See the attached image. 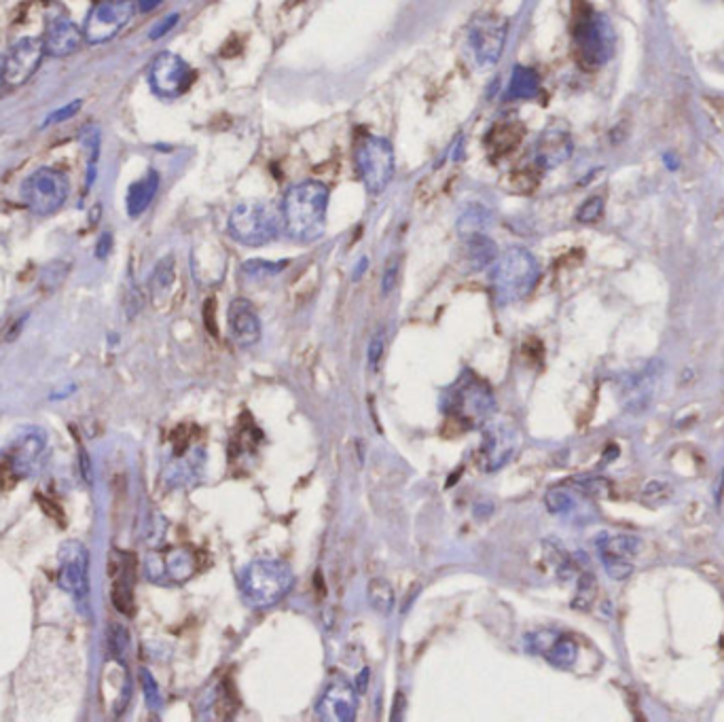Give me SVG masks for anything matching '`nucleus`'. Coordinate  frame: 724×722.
<instances>
[{
	"mask_svg": "<svg viewBox=\"0 0 724 722\" xmlns=\"http://www.w3.org/2000/svg\"><path fill=\"white\" fill-rule=\"evenodd\" d=\"M331 202L329 187L320 180H303L286 191L282 202V227L291 240L310 244L327 231V212Z\"/></svg>",
	"mask_w": 724,
	"mask_h": 722,
	"instance_id": "f257e3e1",
	"label": "nucleus"
},
{
	"mask_svg": "<svg viewBox=\"0 0 724 722\" xmlns=\"http://www.w3.org/2000/svg\"><path fill=\"white\" fill-rule=\"evenodd\" d=\"M443 409L466 430L483 428L487 420H492L496 396L481 377L466 371L447 388Z\"/></svg>",
	"mask_w": 724,
	"mask_h": 722,
	"instance_id": "f03ea898",
	"label": "nucleus"
},
{
	"mask_svg": "<svg viewBox=\"0 0 724 722\" xmlns=\"http://www.w3.org/2000/svg\"><path fill=\"white\" fill-rule=\"evenodd\" d=\"M540 280V265L528 248L511 246L496 259L492 291L500 305L526 299Z\"/></svg>",
	"mask_w": 724,
	"mask_h": 722,
	"instance_id": "7ed1b4c3",
	"label": "nucleus"
},
{
	"mask_svg": "<svg viewBox=\"0 0 724 722\" xmlns=\"http://www.w3.org/2000/svg\"><path fill=\"white\" fill-rule=\"evenodd\" d=\"M295 585V574L282 559H255L240 572V591L252 608H271Z\"/></svg>",
	"mask_w": 724,
	"mask_h": 722,
	"instance_id": "20e7f679",
	"label": "nucleus"
},
{
	"mask_svg": "<svg viewBox=\"0 0 724 722\" xmlns=\"http://www.w3.org/2000/svg\"><path fill=\"white\" fill-rule=\"evenodd\" d=\"M572 43L574 56L583 68L593 70L608 62L612 53V30L600 13L585 0H574L572 7Z\"/></svg>",
	"mask_w": 724,
	"mask_h": 722,
	"instance_id": "39448f33",
	"label": "nucleus"
},
{
	"mask_svg": "<svg viewBox=\"0 0 724 722\" xmlns=\"http://www.w3.org/2000/svg\"><path fill=\"white\" fill-rule=\"evenodd\" d=\"M282 229L280 208L263 200H246L233 206L227 221L229 236L235 242L252 248L274 242Z\"/></svg>",
	"mask_w": 724,
	"mask_h": 722,
	"instance_id": "423d86ee",
	"label": "nucleus"
},
{
	"mask_svg": "<svg viewBox=\"0 0 724 722\" xmlns=\"http://www.w3.org/2000/svg\"><path fill=\"white\" fill-rule=\"evenodd\" d=\"M47 456V435L43 428L24 426L15 432V437L3 449L0 460V485L9 479L15 485L20 479L34 477L41 471Z\"/></svg>",
	"mask_w": 724,
	"mask_h": 722,
	"instance_id": "0eeeda50",
	"label": "nucleus"
},
{
	"mask_svg": "<svg viewBox=\"0 0 724 722\" xmlns=\"http://www.w3.org/2000/svg\"><path fill=\"white\" fill-rule=\"evenodd\" d=\"M354 164L358 178L371 195L384 193L394 178L392 142L382 136H365L356 147Z\"/></svg>",
	"mask_w": 724,
	"mask_h": 722,
	"instance_id": "6e6552de",
	"label": "nucleus"
},
{
	"mask_svg": "<svg viewBox=\"0 0 724 722\" xmlns=\"http://www.w3.org/2000/svg\"><path fill=\"white\" fill-rule=\"evenodd\" d=\"M68 197V178L56 168H39L22 183V200L39 216L62 208Z\"/></svg>",
	"mask_w": 724,
	"mask_h": 722,
	"instance_id": "1a4fd4ad",
	"label": "nucleus"
},
{
	"mask_svg": "<svg viewBox=\"0 0 724 722\" xmlns=\"http://www.w3.org/2000/svg\"><path fill=\"white\" fill-rule=\"evenodd\" d=\"M509 34V22L496 13H479L468 26V47L479 66L490 68L500 58Z\"/></svg>",
	"mask_w": 724,
	"mask_h": 722,
	"instance_id": "9d476101",
	"label": "nucleus"
},
{
	"mask_svg": "<svg viewBox=\"0 0 724 722\" xmlns=\"http://www.w3.org/2000/svg\"><path fill=\"white\" fill-rule=\"evenodd\" d=\"M483 441L479 447V466L485 473H496L509 464L521 445L519 430L504 420H487L481 428Z\"/></svg>",
	"mask_w": 724,
	"mask_h": 722,
	"instance_id": "9b49d317",
	"label": "nucleus"
},
{
	"mask_svg": "<svg viewBox=\"0 0 724 722\" xmlns=\"http://www.w3.org/2000/svg\"><path fill=\"white\" fill-rule=\"evenodd\" d=\"M136 13L134 0H102L89 11L83 34L89 45H100L115 39V36L130 24Z\"/></svg>",
	"mask_w": 724,
	"mask_h": 722,
	"instance_id": "f8f14e48",
	"label": "nucleus"
},
{
	"mask_svg": "<svg viewBox=\"0 0 724 722\" xmlns=\"http://www.w3.org/2000/svg\"><path fill=\"white\" fill-rule=\"evenodd\" d=\"M193 81H195L193 68L183 58L170 51L159 53L149 70L151 89L159 98L166 100L183 96L193 85Z\"/></svg>",
	"mask_w": 724,
	"mask_h": 722,
	"instance_id": "ddd939ff",
	"label": "nucleus"
},
{
	"mask_svg": "<svg viewBox=\"0 0 724 722\" xmlns=\"http://www.w3.org/2000/svg\"><path fill=\"white\" fill-rule=\"evenodd\" d=\"M58 585L72 598L89 593V553L79 540H68L58 551Z\"/></svg>",
	"mask_w": 724,
	"mask_h": 722,
	"instance_id": "4468645a",
	"label": "nucleus"
},
{
	"mask_svg": "<svg viewBox=\"0 0 724 722\" xmlns=\"http://www.w3.org/2000/svg\"><path fill=\"white\" fill-rule=\"evenodd\" d=\"M358 697L354 684L346 678H333L316 703V714L329 722H352L358 712Z\"/></svg>",
	"mask_w": 724,
	"mask_h": 722,
	"instance_id": "2eb2a0df",
	"label": "nucleus"
},
{
	"mask_svg": "<svg viewBox=\"0 0 724 722\" xmlns=\"http://www.w3.org/2000/svg\"><path fill=\"white\" fill-rule=\"evenodd\" d=\"M45 58L43 39L36 36H24L17 41L5 56V83L11 87H20L32 79Z\"/></svg>",
	"mask_w": 724,
	"mask_h": 722,
	"instance_id": "dca6fc26",
	"label": "nucleus"
},
{
	"mask_svg": "<svg viewBox=\"0 0 724 722\" xmlns=\"http://www.w3.org/2000/svg\"><path fill=\"white\" fill-rule=\"evenodd\" d=\"M574 142L564 123H551L536 140L534 159L540 170H555L572 157Z\"/></svg>",
	"mask_w": 724,
	"mask_h": 722,
	"instance_id": "f3484780",
	"label": "nucleus"
},
{
	"mask_svg": "<svg viewBox=\"0 0 724 722\" xmlns=\"http://www.w3.org/2000/svg\"><path fill=\"white\" fill-rule=\"evenodd\" d=\"M227 327L231 339L242 348L257 346L263 337L261 318L248 299H233L227 310Z\"/></svg>",
	"mask_w": 724,
	"mask_h": 722,
	"instance_id": "a211bd4d",
	"label": "nucleus"
},
{
	"mask_svg": "<svg viewBox=\"0 0 724 722\" xmlns=\"http://www.w3.org/2000/svg\"><path fill=\"white\" fill-rule=\"evenodd\" d=\"M85 41L83 30L68 15H53L45 30V53L51 58H66L77 53Z\"/></svg>",
	"mask_w": 724,
	"mask_h": 722,
	"instance_id": "6ab92c4d",
	"label": "nucleus"
},
{
	"mask_svg": "<svg viewBox=\"0 0 724 722\" xmlns=\"http://www.w3.org/2000/svg\"><path fill=\"white\" fill-rule=\"evenodd\" d=\"M117 572L113 583V604L123 615H134V559L130 553H119Z\"/></svg>",
	"mask_w": 724,
	"mask_h": 722,
	"instance_id": "aec40b11",
	"label": "nucleus"
},
{
	"mask_svg": "<svg viewBox=\"0 0 724 722\" xmlns=\"http://www.w3.org/2000/svg\"><path fill=\"white\" fill-rule=\"evenodd\" d=\"M206 454L204 449H187L183 456H176L174 462L168 466L166 479L174 487H185L195 483V479L204 471Z\"/></svg>",
	"mask_w": 724,
	"mask_h": 722,
	"instance_id": "412c9836",
	"label": "nucleus"
},
{
	"mask_svg": "<svg viewBox=\"0 0 724 722\" xmlns=\"http://www.w3.org/2000/svg\"><path fill=\"white\" fill-rule=\"evenodd\" d=\"M157 191H159V174L155 170H149L142 178H138L134 185H130L125 206H128V214L132 219H138V216L149 210Z\"/></svg>",
	"mask_w": 724,
	"mask_h": 722,
	"instance_id": "4be33fe9",
	"label": "nucleus"
},
{
	"mask_svg": "<svg viewBox=\"0 0 724 722\" xmlns=\"http://www.w3.org/2000/svg\"><path fill=\"white\" fill-rule=\"evenodd\" d=\"M464 252H466V263L473 272H481V269L490 267L498 259V246L487 238L485 233L464 238Z\"/></svg>",
	"mask_w": 724,
	"mask_h": 722,
	"instance_id": "5701e85b",
	"label": "nucleus"
},
{
	"mask_svg": "<svg viewBox=\"0 0 724 722\" xmlns=\"http://www.w3.org/2000/svg\"><path fill=\"white\" fill-rule=\"evenodd\" d=\"M642 549V540L638 536L631 534H602L597 538V551H600V557H614V559H631L636 557Z\"/></svg>",
	"mask_w": 724,
	"mask_h": 722,
	"instance_id": "b1692460",
	"label": "nucleus"
},
{
	"mask_svg": "<svg viewBox=\"0 0 724 722\" xmlns=\"http://www.w3.org/2000/svg\"><path fill=\"white\" fill-rule=\"evenodd\" d=\"M166 579L172 583H185L195 574V553L189 547H176L164 555Z\"/></svg>",
	"mask_w": 724,
	"mask_h": 722,
	"instance_id": "393cba45",
	"label": "nucleus"
},
{
	"mask_svg": "<svg viewBox=\"0 0 724 722\" xmlns=\"http://www.w3.org/2000/svg\"><path fill=\"white\" fill-rule=\"evenodd\" d=\"M540 92V77L534 68L515 66L513 75L506 87V98L509 100H532Z\"/></svg>",
	"mask_w": 724,
	"mask_h": 722,
	"instance_id": "a878e982",
	"label": "nucleus"
},
{
	"mask_svg": "<svg viewBox=\"0 0 724 722\" xmlns=\"http://www.w3.org/2000/svg\"><path fill=\"white\" fill-rule=\"evenodd\" d=\"M655 377H657V371H655L653 367H650V369H644V371L636 373V375H633V377L629 379V384H627V388H625L629 405L644 409V405H646L648 399H650V394H653Z\"/></svg>",
	"mask_w": 724,
	"mask_h": 722,
	"instance_id": "bb28decb",
	"label": "nucleus"
},
{
	"mask_svg": "<svg viewBox=\"0 0 724 722\" xmlns=\"http://www.w3.org/2000/svg\"><path fill=\"white\" fill-rule=\"evenodd\" d=\"M545 659H547L553 667H559V670H570V667H574V663H576V659H578V644H576V640L559 634L557 640L551 644L549 651L545 653Z\"/></svg>",
	"mask_w": 724,
	"mask_h": 722,
	"instance_id": "cd10ccee",
	"label": "nucleus"
},
{
	"mask_svg": "<svg viewBox=\"0 0 724 722\" xmlns=\"http://www.w3.org/2000/svg\"><path fill=\"white\" fill-rule=\"evenodd\" d=\"M176 280V263H174V257L168 255L164 259H159V263L155 265L153 274H151V280H149V286H151V295L155 299H161L164 295L170 293V288Z\"/></svg>",
	"mask_w": 724,
	"mask_h": 722,
	"instance_id": "c85d7f7f",
	"label": "nucleus"
},
{
	"mask_svg": "<svg viewBox=\"0 0 724 722\" xmlns=\"http://www.w3.org/2000/svg\"><path fill=\"white\" fill-rule=\"evenodd\" d=\"M490 223H492V214L485 206H468L460 216L458 229L464 238H468V236H477V233H485Z\"/></svg>",
	"mask_w": 724,
	"mask_h": 722,
	"instance_id": "c756f323",
	"label": "nucleus"
},
{
	"mask_svg": "<svg viewBox=\"0 0 724 722\" xmlns=\"http://www.w3.org/2000/svg\"><path fill=\"white\" fill-rule=\"evenodd\" d=\"M367 598L377 615H390L394 610V587L386 579H373L367 587Z\"/></svg>",
	"mask_w": 724,
	"mask_h": 722,
	"instance_id": "7c9ffc66",
	"label": "nucleus"
},
{
	"mask_svg": "<svg viewBox=\"0 0 724 722\" xmlns=\"http://www.w3.org/2000/svg\"><path fill=\"white\" fill-rule=\"evenodd\" d=\"M81 144L83 149L87 151V187L94 185L96 178V164L100 157V130L98 125H87V128L81 132Z\"/></svg>",
	"mask_w": 724,
	"mask_h": 722,
	"instance_id": "2f4dec72",
	"label": "nucleus"
},
{
	"mask_svg": "<svg viewBox=\"0 0 724 722\" xmlns=\"http://www.w3.org/2000/svg\"><path fill=\"white\" fill-rule=\"evenodd\" d=\"M521 138V130H517L515 125H496V128L487 136V144L494 155H504L513 151Z\"/></svg>",
	"mask_w": 724,
	"mask_h": 722,
	"instance_id": "473e14b6",
	"label": "nucleus"
},
{
	"mask_svg": "<svg viewBox=\"0 0 724 722\" xmlns=\"http://www.w3.org/2000/svg\"><path fill=\"white\" fill-rule=\"evenodd\" d=\"M595 598H597V581L591 572H585L581 574V579H578V589L572 600V608L589 610Z\"/></svg>",
	"mask_w": 724,
	"mask_h": 722,
	"instance_id": "72a5a7b5",
	"label": "nucleus"
},
{
	"mask_svg": "<svg viewBox=\"0 0 724 722\" xmlns=\"http://www.w3.org/2000/svg\"><path fill=\"white\" fill-rule=\"evenodd\" d=\"M108 648H111L113 659L125 665V657H128V648H130L128 629L123 625H111V629H108Z\"/></svg>",
	"mask_w": 724,
	"mask_h": 722,
	"instance_id": "f704fd0d",
	"label": "nucleus"
},
{
	"mask_svg": "<svg viewBox=\"0 0 724 722\" xmlns=\"http://www.w3.org/2000/svg\"><path fill=\"white\" fill-rule=\"evenodd\" d=\"M602 214H604V197L593 195L576 210V221L583 225H591L600 221Z\"/></svg>",
	"mask_w": 724,
	"mask_h": 722,
	"instance_id": "c9c22d12",
	"label": "nucleus"
},
{
	"mask_svg": "<svg viewBox=\"0 0 724 722\" xmlns=\"http://www.w3.org/2000/svg\"><path fill=\"white\" fill-rule=\"evenodd\" d=\"M286 267V261L282 263H269V261H248L242 265V272L248 278H267V276H278L282 269Z\"/></svg>",
	"mask_w": 724,
	"mask_h": 722,
	"instance_id": "e433bc0d",
	"label": "nucleus"
},
{
	"mask_svg": "<svg viewBox=\"0 0 724 722\" xmlns=\"http://www.w3.org/2000/svg\"><path fill=\"white\" fill-rule=\"evenodd\" d=\"M545 504L553 515H564L574 509V498L566 490H549L545 496Z\"/></svg>",
	"mask_w": 724,
	"mask_h": 722,
	"instance_id": "4c0bfd02",
	"label": "nucleus"
},
{
	"mask_svg": "<svg viewBox=\"0 0 724 722\" xmlns=\"http://www.w3.org/2000/svg\"><path fill=\"white\" fill-rule=\"evenodd\" d=\"M574 485L581 487V490L589 496H610L612 494V483L604 477H581V479H572Z\"/></svg>",
	"mask_w": 724,
	"mask_h": 722,
	"instance_id": "58836bf2",
	"label": "nucleus"
},
{
	"mask_svg": "<svg viewBox=\"0 0 724 722\" xmlns=\"http://www.w3.org/2000/svg\"><path fill=\"white\" fill-rule=\"evenodd\" d=\"M557 631H551V629H542V631H534L532 636H528V651L534 653V655H542L545 657V653L551 648V644L557 640Z\"/></svg>",
	"mask_w": 724,
	"mask_h": 722,
	"instance_id": "ea45409f",
	"label": "nucleus"
},
{
	"mask_svg": "<svg viewBox=\"0 0 724 722\" xmlns=\"http://www.w3.org/2000/svg\"><path fill=\"white\" fill-rule=\"evenodd\" d=\"M140 684H142V693L144 699H147V706L151 710H159L161 708V693L157 682L153 678V674L149 670H140Z\"/></svg>",
	"mask_w": 724,
	"mask_h": 722,
	"instance_id": "a19ab883",
	"label": "nucleus"
},
{
	"mask_svg": "<svg viewBox=\"0 0 724 722\" xmlns=\"http://www.w3.org/2000/svg\"><path fill=\"white\" fill-rule=\"evenodd\" d=\"M602 564L608 572L610 579L614 581H625L633 574V564L629 559H614V557H602Z\"/></svg>",
	"mask_w": 724,
	"mask_h": 722,
	"instance_id": "79ce46f5",
	"label": "nucleus"
},
{
	"mask_svg": "<svg viewBox=\"0 0 724 722\" xmlns=\"http://www.w3.org/2000/svg\"><path fill=\"white\" fill-rule=\"evenodd\" d=\"M669 496H672V487H669V485L663 483V481H650V483L644 487V492H642L644 502H648L650 507H655V504L665 502Z\"/></svg>",
	"mask_w": 724,
	"mask_h": 722,
	"instance_id": "37998d69",
	"label": "nucleus"
},
{
	"mask_svg": "<svg viewBox=\"0 0 724 722\" xmlns=\"http://www.w3.org/2000/svg\"><path fill=\"white\" fill-rule=\"evenodd\" d=\"M384 350H386V331L384 329H379L375 335H373V339H371V344H369V352H367V358H369V367H371V371H377V367H379V363H382V356H384Z\"/></svg>",
	"mask_w": 724,
	"mask_h": 722,
	"instance_id": "c03bdc74",
	"label": "nucleus"
},
{
	"mask_svg": "<svg viewBox=\"0 0 724 722\" xmlns=\"http://www.w3.org/2000/svg\"><path fill=\"white\" fill-rule=\"evenodd\" d=\"M79 108H81V100H75V102L60 106L58 111H53V113L43 121V128H47V125H58V123H62V121L72 119V117H75V115L79 113Z\"/></svg>",
	"mask_w": 724,
	"mask_h": 722,
	"instance_id": "a18cd8bd",
	"label": "nucleus"
},
{
	"mask_svg": "<svg viewBox=\"0 0 724 722\" xmlns=\"http://www.w3.org/2000/svg\"><path fill=\"white\" fill-rule=\"evenodd\" d=\"M398 269H401V265H398L396 259H392V261L386 265L384 274H382V280H379V288H382V295H384V297H388V295L394 291V288H396Z\"/></svg>",
	"mask_w": 724,
	"mask_h": 722,
	"instance_id": "49530a36",
	"label": "nucleus"
},
{
	"mask_svg": "<svg viewBox=\"0 0 724 722\" xmlns=\"http://www.w3.org/2000/svg\"><path fill=\"white\" fill-rule=\"evenodd\" d=\"M142 308V295L138 291V286H130L128 293H125V310H128V318H134Z\"/></svg>",
	"mask_w": 724,
	"mask_h": 722,
	"instance_id": "de8ad7c7",
	"label": "nucleus"
},
{
	"mask_svg": "<svg viewBox=\"0 0 724 722\" xmlns=\"http://www.w3.org/2000/svg\"><path fill=\"white\" fill-rule=\"evenodd\" d=\"M79 468H81V477L85 479L87 485L94 483V468H92V458L85 451V447L79 445Z\"/></svg>",
	"mask_w": 724,
	"mask_h": 722,
	"instance_id": "09e8293b",
	"label": "nucleus"
},
{
	"mask_svg": "<svg viewBox=\"0 0 724 722\" xmlns=\"http://www.w3.org/2000/svg\"><path fill=\"white\" fill-rule=\"evenodd\" d=\"M178 24V13H172V15H168L166 17V20L164 22H161V24H157L153 30H151V39H161V36H164V34H168L174 26Z\"/></svg>",
	"mask_w": 724,
	"mask_h": 722,
	"instance_id": "8fccbe9b",
	"label": "nucleus"
},
{
	"mask_svg": "<svg viewBox=\"0 0 724 722\" xmlns=\"http://www.w3.org/2000/svg\"><path fill=\"white\" fill-rule=\"evenodd\" d=\"M111 250H113V236H111V233H102V236H100V240H98V246H96V257L98 259H106L108 255H111Z\"/></svg>",
	"mask_w": 724,
	"mask_h": 722,
	"instance_id": "3c124183",
	"label": "nucleus"
},
{
	"mask_svg": "<svg viewBox=\"0 0 724 722\" xmlns=\"http://www.w3.org/2000/svg\"><path fill=\"white\" fill-rule=\"evenodd\" d=\"M369 667H365V670H362L360 674H358V680H356V691L362 695V693H367V687H369Z\"/></svg>",
	"mask_w": 724,
	"mask_h": 722,
	"instance_id": "603ef678",
	"label": "nucleus"
},
{
	"mask_svg": "<svg viewBox=\"0 0 724 722\" xmlns=\"http://www.w3.org/2000/svg\"><path fill=\"white\" fill-rule=\"evenodd\" d=\"M403 710H405V695H403V693H396V699H394V714H392V720H401V718H403Z\"/></svg>",
	"mask_w": 724,
	"mask_h": 722,
	"instance_id": "864d4df0",
	"label": "nucleus"
},
{
	"mask_svg": "<svg viewBox=\"0 0 724 722\" xmlns=\"http://www.w3.org/2000/svg\"><path fill=\"white\" fill-rule=\"evenodd\" d=\"M161 3H164V0H136L138 9H140V11H144V13H149V11L157 9Z\"/></svg>",
	"mask_w": 724,
	"mask_h": 722,
	"instance_id": "5fc2aeb1",
	"label": "nucleus"
},
{
	"mask_svg": "<svg viewBox=\"0 0 724 722\" xmlns=\"http://www.w3.org/2000/svg\"><path fill=\"white\" fill-rule=\"evenodd\" d=\"M369 267V261L367 259H362V261H358V265H356V269H354V278L358 280L360 278V274H365V269Z\"/></svg>",
	"mask_w": 724,
	"mask_h": 722,
	"instance_id": "6e6d98bb",
	"label": "nucleus"
},
{
	"mask_svg": "<svg viewBox=\"0 0 724 722\" xmlns=\"http://www.w3.org/2000/svg\"><path fill=\"white\" fill-rule=\"evenodd\" d=\"M5 83V58H0V85Z\"/></svg>",
	"mask_w": 724,
	"mask_h": 722,
	"instance_id": "4d7b16f0",
	"label": "nucleus"
}]
</instances>
